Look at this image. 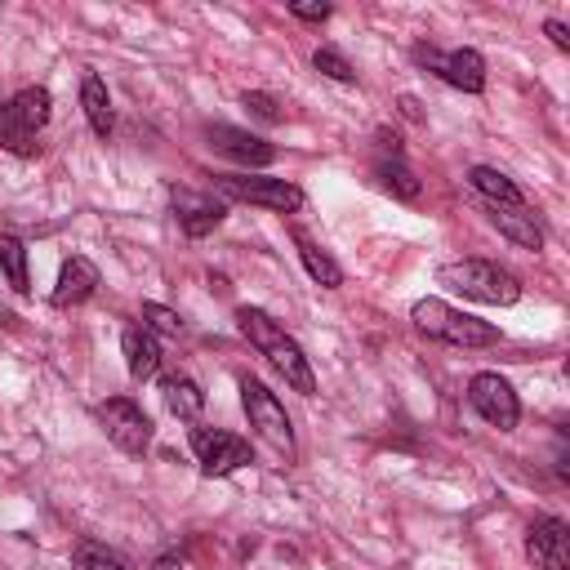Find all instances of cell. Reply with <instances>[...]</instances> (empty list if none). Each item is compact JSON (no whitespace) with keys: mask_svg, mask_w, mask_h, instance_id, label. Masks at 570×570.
I'll return each mask as SVG.
<instances>
[{"mask_svg":"<svg viewBox=\"0 0 570 570\" xmlns=\"http://www.w3.org/2000/svg\"><path fill=\"white\" fill-rule=\"evenodd\" d=\"M236 330L272 361V370L294 387V392H303V396H312L316 392V374H312V365H307V356H303V347L263 312V307H236Z\"/></svg>","mask_w":570,"mask_h":570,"instance_id":"6da1fadb","label":"cell"},{"mask_svg":"<svg viewBox=\"0 0 570 570\" xmlns=\"http://www.w3.org/2000/svg\"><path fill=\"white\" fill-rule=\"evenodd\" d=\"M436 281H441L445 289H454V294L472 298V303L508 307V303H517V298H521V281H517L508 267L490 263V258H454V263H441Z\"/></svg>","mask_w":570,"mask_h":570,"instance_id":"7a4b0ae2","label":"cell"},{"mask_svg":"<svg viewBox=\"0 0 570 570\" xmlns=\"http://www.w3.org/2000/svg\"><path fill=\"white\" fill-rule=\"evenodd\" d=\"M410 321L428 338H441V343H454V347H490V343H499V330L490 321H476V316H468V312H459V307H450L441 298H419L410 307Z\"/></svg>","mask_w":570,"mask_h":570,"instance_id":"3957f363","label":"cell"},{"mask_svg":"<svg viewBox=\"0 0 570 570\" xmlns=\"http://www.w3.org/2000/svg\"><path fill=\"white\" fill-rule=\"evenodd\" d=\"M240 405H245V419H249V428L276 450V454H285V459H294V428H289V414H285V405L276 401V392H267L258 379H240Z\"/></svg>","mask_w":570,"mask_h":570,"instance_id":"277c9868","label":"cell"},{"mask_svg":"<svg viewBox=\"0 0 570 570\" xmlns=\"http://www.w3.org/2000/svg\"><path fill=\"white\" fill-rule=\"evenodd\" d=\"M214 187L227 200H245V205H263L272 214H294L303 209V187L285 183V178H254V174H218Z\"/></svg>","mask_w":570,"mask_h":570,"instance_id":"5b68a950","label":"cell"},{"mask_svg":"<svg viewBox=\"0 0 570 570\" xmlns=\"http://www.w3.org/2000/svg\"><path fill=\"white\" fill-rule=\"evenodd\" d=\"M191 454H196L205 476H232L245 463H254L249 441L227 432V428H191Z\"/></svg>","mask_w":570,"mask_h":570,"instance_id":"8992f818","label":"cell"},{"mask_svg":"<svg viewBox=\"0 0 570 570\" xmlns=\"http://www.w3.org/2000/svg\"><path fill=\"white\" fill-rule=\"evenodd\" d=\"M468 401H472V410H476L490 428H499V432H512L517 419H521V401H517L512 383H508L503 374H494V370H481V374L468 379Z\"/></svg>","mask_w":570,"mask_h":570,"instance_id":"52a82bcc","label":"cell"},{"mask_svg":"<svg viewBox=\"0 0 570 570\" xmlns=\"http://www.w3.org/2000/svg\"><path fill=\"white\" fill-rule=\"evenodd\" d=\"M98 423H102V432H107V441H111L116 450H125V454H147V445H151V419L142 414L138 401H129V396L102 401V405H98Z\"/></svg>","mask_w":570,"mask_h":570,"instance_id":"ba28073f","label":"cell"},{"mask_svg":"<svg viewBox=\"0 0 570 570\" xmlns=\"http://www.w3.org/2000/svg\"><path fill=\"white\" fill-rule=\"evenodd\" d=\"M414 62H423L428 71H436L450 89H463V94H481L485 89V58L476 49L436 53L432 45H414Z\"/></svg>","mask_w":570,"mask_h":570,"instance_id":"9c48e42d","label":"cell"},{"mask_svg":"<svg viewBox=\"0 0 570 570\" xmlns=\"http://www.w3.org/2000/svg\"><path fill=\"white\" fill-rule=\"evenodd\" d=\"M525 557L534 570H570V525L561 517H539L525 530Z\"/></svg>","mask_w":570,"mask_h":570,"instance_id":"30bf717a","label":"cell"},{"mask_svg":"<svg viewBox=\"0 0 570 570\" xmlns=\"http://www.w3.org/2000/svg\"><path fill=\"white\" fill-rule=\"evenodd\" d=\"M169 205H174V218L187 236H209L227 218L223 200H214L205 191H191V187H169Z\"/></svg>","mask_w":570,"mask_h":570,"instance_id":"8fae6325","label":"cell"},{"mask_svg":"<svg viewBox=\"0 0 570 570\" xmlns=\"http://www.w3.org/2000/svg\"><path fill=\"white\" fill-rule=\"evenodd\" d=\"M205 138L223 151V156H232V160H240V165H272L276 160V147L272 142H263L258 134H245V129H236V125H205Z\"/></svg>","mask_w":570,"mask_h":570,"instance_id":"7c38bea8","label":"cell"},{"mask_svg":"<svg viewBox=\"0 0 570 570\" xmlns=\"http://www.w3.org/2000/svg\"><path fill=\"white\" fill-rule=\"evenodd\" d=\"M374 174H379V183L392 191V196H401V200H414L419 196V178H414V169L401 160V147H396V134L387 138V134H379V156H374Z\"/></svg>","mask_w":570,"mask_h":570,"instance_id":"4fadbf2b","label":"cell"},{"mask_svg":"<svg viewBox=\"0 0 570 570\" xmlns=\"http://www.w3.org/2000/svg\"><path fill=\"white\" fill-rule=\"evenodd\" d=\"M98 289V267L85 258V254H71L67 263H62V272H58V285H53V307H76V303H85L89 294Z\"/></svg>","mask_w":570,"mask_h":570,"instance_id":"5bb4252c","label":"cell"},{"mask_svg":"<svg viewBox=\"0 0 570 570\" xmlns=\"http://www.w3.org/2000/svg\"><path fill=\"white\" fill-rule=\"evenodd\" d=\"M490 223L512 240V245H521V249H543V227L534 223V214L525 209V205H490Z\"/></svg>","mask_w":570,"mask_h":570,"instance_id":"9a60e30c","label":"cell"},{"mask_svg":"<svg viewBox=\"0 0 570 570\" xmlns=\"http://www.w3.org/2000/svg\"><path fill=\"white\" fill-rule=\"evenodd\" d=\"M120 352H125V370L134 379H151L160 370V343H156V334L147 325H129L120 334Z\"/></svg>","mask_w":570,"mask_h":570,"instance_id":"2e32d148","label":"cell"},{"mask_svg":"<svg viewBox=\"0 0 570 570\" xmlns=\"http://www.w3.org/2000/svg\"><path fill=\"white\" fill-rule=\"evenodd\" d=\"M80 107H85V120H89V129L98 134V138H107L111 129H116V111H111V94H107V85L89 71L85 80H80Z\"/></svg>","mask_w":570,"mask_h":570,"instance_id":"e0dca14e","label":"cell"},{"mask_svg":"<svg viewBox=\"0 0 570 570\" xmlns=\"http://www.w3.org/2000/svg\"><path fill=\"white\" fill-rule=\"evenodd\" d=\"M468 183H472L490 205H525L521 187H517L503 169H494V165H472V169H468Z\"/></svg>","mask_w":570,"mask_h":570,"instance_id":"ac0fdd59","label":"cell"},{"mask_svg":"<svg viewBox=\"0 0 570 570\" xmlns=\"http://www.w3.org/2000/svg\"><path fill=\"white\" fill-rule=\"evenodd\" d=\"M49 107H53V98H49L45 85H22V89L9 98V111L18 116V125H22L27 134H36L40 125H49Z\"/></svg>","mask_w":570,"mask_h":570,"instance_id":"d6986e66","label":"cell"},{"mask_svg":"<svg viewBox=\"0 0 570 570\" xmlns=\"http://www.w3.org/2000/svg\"><path fill=\"white\" fill-rule=\"evenodd\" d=\"M294 245H298V258H303V267H307V276H312L316 285H325V289H338V285H343V267H338L307 232H294Z\"/></svg>","mask_w":570,"mask_h":570,"instance_id":"ffe728a7","label":"cell"},{"mask_svg":"<svg viewBox=\"0 0 570 570\" xmlns=\"http://www.w3.org/2000/svg\"><path fill=\"white\" fill-rule=\"evenodd\" d=\"M160 396H165L169 414H178V419H196V414L205 410V392H200V383L187 379V374H165Z\"/></svg>","mask_w":570,"mask_h":570,"instance_id":"44dd1931","label":"cell"},{"mask_svg":"<svg viewBox=\"0 0 570 570\" xmlns=\"http://www.w3.org/2000/svg\"><path fill=\"white\" fill-rule=\"evenodd\" d=\"M0 272L9 276V285H13L18 294L31 289V276H27V249H22L18 236H0Z\"/></svg>","mask_w":570,"mask_h":570,"instance_id":"7402d4cb","label":"cell"},{"mask_svg":"<svg viewBox=\"0 0 570 570\" xmlns=\"http://www.w3.org/2000/svg\"><path fill=\"white\" fill-rule=\"evenodd\" d=\"M0 147L13 156H36V134H27L18 125V116L9 111V102H0Z\"/></svg>","mask_w":570,"mask_h":570,"instance_id":"603a6c76","label":"cell"},{"mask_svg":"<svg viewBox=\"0 0 570 570\" xmlns=\"http://www.w3.org/2000/svg\"><path fill=\"white\" fill-rule=\"evenodd\" d=\"M71 570H125V561H120V552L85 539V543L71 548Z\"/></svg>","mask_w":570,"mask_h":570,"instance_id":"cb8c5ba5","label":"cell"},{"mask_svg":"<svg viewBox=\"0 0 570 570\" xmlns=\"http://www.w3.org/2000/svg\"><path fill=\"white\" fill-rule=\"evenodd\" d=\"M312 67L321 71V76H330V80H338V85H352L356 80V71H352V62L338 53V49H330V45H321L316 53H312Z\"/></svg>","mask_w":570,"mask_h":570,"instance_id":"d4e9b609","label":"cell"},{"mask_svg":"<svg viewBox=\"0 0 570 570\" xmlns=\"http://www.w3.org/2000/svg\"><path fill=\"white\" fill-rule=\"evenodd\" d=\"M142 325L151 334H183V316L174 307H160V303H142Z\"/></svg>","mask_w":570,"mask_h":570,"instance_id":"484cf974","label":"cell"},{"mask_svg":"<svg viewBox=\"0 0 570 570\" xmlns=\"http://www.w3.org/2000/svg\"><path fill=\"white\" fill-rule=\"evenodd\" d=\"M240 102H245V107H249V111H254L263 125H281V120H285V111L276 107V98H272V94H263V89H249Z\"/></svg>","mask_w":570,"mask_h":570,"instance_id":"4316f807","label":"cell"},{"mask_svg":"<svg viewBox=\"0 0 570 570\" xmlns=\"http://www.w3.org/2000/svg\"><path fill=\"white\" fill-rule=\"evenodd\" d=\"M289 13H294V18H303V22H325L334 9H330V4H316V0H294V4H289Z\"/></svg>","mask_w":570,"mask_h":570,"instance_id":"83f0119b","label":"cell"},{"mask_svg":"<svg viewBox=\"0 0 570 570\" xmlns=\"http://www.w3.org/2000/svg\"><path fill=\"white\" fill-rule=\"evenodd\" d=\"M543 31L552 36V45H557V49H570V36H566V27H561L557 18H548V22H543Z\"/></svg>","mask_w":570,"mask_h":570,"instance_id":"f1b7e54d","label":"cell"},{"mask_svg":"<svg viewBox=\"0 0 570 570\" xmlns=\"http://www.w3.org/2000/svg\"><path fill=\"white\" fill-rule=\"evenodd\" d=\"M156 570H183V557H174V552H169V557H160V561H156Z\"/></svg>","mask_w":570,"mask_h":570,"instance_id":"f546056e","label":"cell"}]
</instances>
